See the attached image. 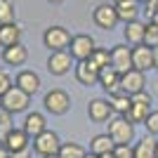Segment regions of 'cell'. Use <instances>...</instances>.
I'll return each instance as SVG.
<instances>
[{
	"instance_id": "6da1fadb",
	"label": "cell",
	"mask_w": 158,
	"mask_h": 158,
	"mask_svg": "<svg viewBox=\"0 0 158 158\" xmlns=\"http://www.w3.org/2000/svg\"><path fill=\"white\" fill-rule=\"evenodd\" d=\"M43 106L52 116H66V113L71 111V94L66 92V90H61V87L47 90L45 97H43Z\"/></svg>"
},
{
	"instance_id": "7a4b0ae2",
	"label": "cell",
	"mask_w": 158,
	"mask_h": 158,
	"mask_svg": "<svg viewBox=\"0 0 158 158\" xmlns=\"http://www.w3.org/2000/svg\"><path fill=\"white\" fill-rule=\"evenodd\" d=\"M0 104H2V109H5L7 113H26L28 106H31V94H26L24 90H19V87L14 85L10 87L2 97H0Z\"/></svg>"
},
{
	"instance_id": "3957f363",
	"label": "cell",
	"mask_w": 158,
	"mask_h": 158,
	"mask_svg": "<svg viewBox=\"0 0 158 158\" xmlns=\"http://www.w3.org/2000/svg\"><path fill=\"white\" fill-rule=\"evenodd\" d=\"M106 135L113 139V144H130L135 139V125L127 123L123 116H113L109 123H106Z\"/></svg>"
},
{
	"instance_id": "277c9868",
	"label": "cell",
	"mask_w": 158,
	"mask_h": 158,
	"mask_svg": "<svg viewBox=\"0 0 158 158\" xmlns=\"http://www.w3.org/2000/svg\"><path fill=\"white\" fill-rule=\"evenodd\" d=\"M71 38L73 35L69 33V28L50 26V28H45V33H43V45H45L50 52H61V50H69Z\"/></svg>"
},
{
	"instance_id": "5b68a950",
	"label": "cell",
	"mask_w": 158,
	"mask_h": 158,
	"mask_svg": "<svg viewBox=\"0 0 158 158\" xmlns=\"http://www.w3.org/2000/svg\"><path fill=\"white\" fill-rule=\"evenodd\" d=\"M31 146H33V151L38 153L40 158H45V156H57L59 153V146H61V139H59V135L54 130H50L47 127L43 135H38V137L31 142Z\"/></svg>"
},
{
	"instance_id": "8992f818",
	"label": "cell",
	"mask_w": 158,
	"mask_h": 158,
	"mask_svg": "<svg viewBox=\"0 0 158 158\" xmlns=\"http://www.w3.org/2000/svg\"><path fill=\"white\" fill-rule=\"evenodd\" d=\"M94 47H97V43L90 33H76L71 38V45H69V54L73 57V61H85L90 59Z\"/></svg>"
},
{
	"instance_id": "52a82bcc",
	"label": "cell",
	"mask_w": 158,
	"mask_h": 158,
	"mask_svg": "<svg viewBox=\"0 0 158 158\" xmlns=\"http://www.w3.org/2000/svg\"><path fill=\"white\" fill-rule=\"evenodd\" d=\"M92 21L94 26L102 28V31H113L118 26V12H116V5H109V2H102L92 10Z\"/></svg>"
},
{
	"instance_id": "ba28073f",
	"label": "cell",
	"mask_w": 158,
	"mask_h": 158,
	"mask_svg": "<svg viewBox=\"0 0 158 158\" xmlns=\"http://www.w3.org/2000/svg\"><path fill=\"white\" fill-rule=\"evenodd\" d=\"M0 144L7 149V153H19V151H28L31 137L24 132V127H12V130H7L5 137L0 139Z\"/></svg>"
},
{
	"instance_id": "9c48e42d",
	"label": "cell",
	"mask_w": 158,
	"mask_h": 158,
	"mask_svg": "<svg viewBox=\"0 0 158 158\" xmlns=\"http://www.w3.org/2000/svg\"><path fill=\"white\" fill-rule=\"evenodd\" d=\"M99 69L94 61L85 59V61H76V66H73V76H76V80H78L80 85H85V87H92L99 83Z\"/></svg>"
},
{
	"instance_id": "30bf717a",
	"label": "cell",
	"mask_w": 158,
	"mask_h": 158,
	"mask_svg": "<svg viewBox=\"0 0 158 158\" xmlns=\"http://www.w3.org/2000/svg\"><path fill=\"white\" fill-rule=\"evenodd\" d=\"M87 118L92 123H109L113 118V109L109 104V99H104V97L90 99V104H87Z\"/></svg>"
},
{
	"instance_id": "8fae6325",
	"label": "cell",
	"mask_w": 158,
	"mask_h": 158,
	"mask_svg": "<svg viewBox=\"0 0 158 158\" xmlns=\"http://www.w3.org/2000/svg\"><path fill=\"white\" fill-rule=\"evenodd\" d=\"M142 90H146V78H144L142 71L130 69V71L120 73V92H125V94L132 97V94L142 92Z\"/></svg>"
},
{
	"instance_id": "7c38bea8",
	"label": "cell",
	"mask_w": 158,
	"mask_h": 158,
	"mask_svg": "<svg viewBox=\"0 0 158 158\" xmlns=\"http://www.w3.org/2000/svg\"><path fill=\"white\" fill-rule=\"evenodd\" d=\"M73 64V57L69 54V50H61V52H50V57H47V71L52 73V76H66V73L71 71Z\"/></svg>"
},
{
	"instance_id": "4fadbf2b",
	"label": "cell",
	"mask_w": 158,
	"mask_h": 158,
	"mask_svg": "<svg viewBox=\"0 0 158 158\" xmlns=\"http://www.w3.org/2000/svg\"><path fill=\"white\" fill-rule=\"evenodd\" d=\"M111 66L118 73H125L132 69V47L125 43H118V45L111 47Z\"/></svg>"
},
{
	"instance_id": "5bb4252c",
	"label": "cell",
	"mask_w": 158,
	"mask_h": 158,
	"mask_svg": "<svg viewBox=\"0 0 158 158\" xmlns=\"http://www.w3.org/2000/svg\"><path fill=\"white\" fill-rule=\"evenodd\" d=\"M24 132H26L28 137H31V142L38 135H43V132L47 130V118H45V113H40V111H26V116H24Z\"/></svg>"
},
{
	"instance_id": "9a60e30c",
	"label": "cell",
	"mask_w": 158,
	"mask_h": 158,
	"mask_svg": "<svg viewBox=\"0 0 158 158\" xmlns=\"http://www.w3.org/2000/svg\"><path fill=\"white\" fill-rule=\"evenodd\" d=\"M132 69H137V71L146 73L153 69V50L149 45H135L132 47Z\"/></svg>"
},
{
	"instance_id": "2e32d148",
	"label": "cell",
	"mask_w": 158,
	"mask_h": 158,
	"mask_svg": "<svg viewBox=\"0 0 158 158\" xmlns=\"http://www.w3.org/2000/svg\"><path fill=\"white\" fill-rule=\"evenodd\" d=\"M14 85L19 87V90H24L26 94H35L40 90V85H43V80H40V76L35 71H31V69H21L19 73H17V78H14Z\"/></svg>"
},
{
	"instance_id": "e0dca14e",
	"label": "cell",
	"mask_w": 158,
	"mask_h": 158,
	"mask_svg": "<svg viewBox=\"0 0 158 158\" xmlns=\"http://www.w3.org/2000/svg\"><path fill=\"white\" fill-rule=\"evenodd\" d=\"M106 94H113V92H120V73L113 69V66H106L99 71V83H97Z\"/></svg>"
},
{
	"instance_id": "ac0fdd59",
	"label": "cell",
	"mask_w": 158,
	"mask_h": 158,
	"mask_svg": "<svg viewBox=\"0 0 158 158\" xmlns=\"http://www.w3.org/2000/svg\"><path fill=\"white\" fill-rule=\"evenodd\" d=\"M2 61L7 66H24L28 61V50L24 43H17L12 47H2Z\"/></svg>"
},
{
	"instance_id": "d6986e66",
	"label": "cell",
	"mask_w": 158,
	"mask_h": 158,
	"mask_svg": "<svg viewBox=\"0 0 158 158\" xmlns=\"http://www.w3.org/2000/svg\"><path fill=\"white\" fill-rule=\"evenodd\" d=\"M113 5H116L118 19L123 21V24H127V21H137L139 12H142L139 0H118V2H113Z\"/></svg>"
},
{
	"instance_id": "ffe728a7",
	"label": "cell",
	"mask_w": 158,
	"mask_h": 158,
	"mask_svg": "<svg viewBox=\"0 0 158 158\" xmlns=\"http://www.w3.org/2000/svg\"><path fill=\"white\" fill-rule=\"evenodd\" d=\"M21 31L24 28L12 21V24H0V45L2 47H12L17 43H21Z\"/></svg>"
},
{
	"instance_id": "44dd1931",
	"label": "cell",
	"mask_w": 158,
	"mask_h": 158,
	"mask_svg": "<svg viewBox=\"0 0 158 158\" xmlns=\"http://www.w3.org/2000/svg\"><path fill=\"white\" fill-rule=\"evenodd\" d=\"M144 26L146 24H142V21H127L125 28H123V38H125V45L135 47V45H142L144 43Z\"/></svg>"
},
{
	"instance_id": "7402d4cb",
	"label": "cell",
	"mask_w": 158,
	"mask_h": 158,
	"mask_svg": "<svg viewBox=\"0 0 158 158\" xmlns=\"http://www.w3.org/2000/svg\"><path fill=\"white\" fill-rule=\"evenodd\" d=\"M132 153L135 158H158V151H156V137L151 135H144L137 144L132 146Z\"/></svg>"
},
{
	"instance_id": "603a6c76",
	"label": "cell",
	"mask_w": 158,
	"mask_h": 158,
	"mask_svg": "<svg viewBox=\"0 0 158 158\" xmlns=\"http://www.w3.org/2000/svg\"><path fill=\"white\" fill-rule=\"evenodd\" d=\"M113 139L106 135V132H99V135H94L92 139H90V153H94V156H102V153H111L113 151Z\"/></svg>"
},
{
	"instance_id": "cb8c5ba5",
	"label": "cell",
	"mask_w": 158,
	"mask_h": 158,
	"mask_svg": "<svg viewBox=\"0 0 158 158\" xmlns=\"http://www.w3.org/2000/svg\"><path fill=\"white\" fill-rule=\"evenodd\" d=\"M151 104H132L130 106V111L123 116V118L127 120V123H132V125H144L146 123V116L151 113Z\"/></svg>"
},
{
	"instance_id": "d4e9b609",
	"label": "cell",
	"mask_w": 158,
	"mask_h": 158,
	"mask_svg": "<svg viewBox=\"0 0 158 158\" xmlns=\"http://www.w3.org/2000/svg\"><path fill=\"white\" fill-rule=\"evenodd\" d=\"M109 104H111L116 116H125V113L130 111V106H132V99H130V94H125V92H113V94H109Z\"/></svg>"
},
{
	"instance_id": "484cf974",
	"label": "cell",
	"mask_w": 158,
	"mask_h": 158,
	"mask_svg": "<svg viewBox=\"0 0 158 158\" xmlns=\"http://www.w3.org/2000/svg\"><path fill=\"white\" fill-rule=\"evenodd\" d=\"M57 156L59 158H85L87 151H85V146H80L78 142H61Z\"/></svg>"
},
{
	"instance_id": "4316f807",
	"label": "cell",
	"mask_w": 158,
	"mask_h": 158,
	"mask_svg": "<svg viewBox=\"0 0 158 158\" xmlns=\"http://www.w3.org/2000/svg\"><path fill=\"white\" fill-rule=\"evenodd\" d=\"M90 61L99 66V69H106V66H111V50L109 47H94V52L90 54Z\"/></svg>"
},
{
	"instance_id": "83f0119b",
	"label": "cell",
	"mask_w": 158,
	"mask_h": 158,
	"mask_svg": "<svg viewBox=\"0 0 158 158\" xmlns=\"http://www.w3.org/2000/svg\"><path fill=\"white\" fill-rule=\"evenodd\" d=\"M17 21V7L12 0H0V24H12Z\"/></svg>"
},
{
	"instance_id": "f1b7e54d",
	"label": "cell",
	"mask_w": 158,
	"mask_h": 158,
	"mask_svg": "<svg viewBox=\"0 0 158 158\" xmlns=\"http://www.w3.org/2000/svg\"><path fill=\"white\" fill-rule=\"evenodd\" d=\"M144 45L158 47V24L156 21H146V26H144Z\"/></svg>"
},
{
	"instance_id": "f546056e",
	"label": "cell",
	"mask_w": 158,
	"mask_h": 158,
	"mask_svg": "<svg viewBox=\"0 0 158 158\" xmlns=\"http://www.w3.org/2000/svg\"><path fill=\"white\" fill-rule=\"evenodd\" d=\"M146 135H151V137H158V109H153L149 116H146Z\"/></svg>"
},
{
	"instance_id": "4dcf8cb0",
	"label": "cell",
	"mask_w": 158,
	"mask_h": 158,
	"mask_svg": "<svg viewBox=\"0 0 158 158\" xmlns=\"http://www.w3.org/2000/svg\"><path fill=\"white\" fill-rule=\"evenodd\" d=\"M111 153H113V158H135V153H132V146H130V144H116Z\"/></svg>"
},
{
	"instance_id": "1f68e13d",
	"label": "cell",
	"mask_w": 158,
	"mask_h": 158,
	"mask_svg": "<svg viewBox=\"0 0 158 158\" xmlns=\"http://www.w3.org/2000/svg\"><path fill=\"white\" fill-rule=\"evenodd\" d=\"M10 87H14L12 76H10L7 71H2V69H0V97H2V94H5L7 90H10Z\"/></svg>"
},
{
	"instance_id": "d6a6232c",
	"label": "cell",
	"mask_w": 158,
	"mask_h": 158,
	"mask_svg": "<svg viewBox=\"0 0 158 158\" xmlns=\"http://www.w3.org/2000/svg\"><path fill=\"white\" fill-rule=\"evenodd\" d=\"M132 104H151V94L146 92V90H142V92H137V94H132Z\"/></svg>"
},
{
	"instance_id": "836d02e7",
	"label": "cell",
	"mask_w": 158,
	"mask_h": 158,
	"mask_svg": "<svg viewBox=\"0 0 158 158\" xmlns=\"http://www.w3.org/2000/svg\"><path fill=\"white\" fill-rule=\"evenodd\" d=\"M10 158H31L28 151H19V153H10Z\"/></svg>"
},
{
	"instance_id": "e575fe53",
	"label": "cell",
	"mask_w": 158,
	"mask_h": 158,
	"mask_svg": "<svg viewBox=\"0 0 158 158\" xmlns=\"http://www.w3.org/2000/svg\"><path fill=\"white\" fill-rule=\"evenodd\" d=\"M153 50V69L158 71V47H151Z\"/></svg>"
},
{
	"instance_id": "d590c367",
	"label": "cell",
	"mask_w": 158,
	"mask_h": 158,
	"mask_svg": "<svg viewBox=\"0 0 158 158\" xmlns=\"http://www.w3.org/2000/svg\"><path fill=\"white\" fill-rule=\"evenodd\" d=\"M0 158H10V153H7V149L2 144H0Z\"/></svg>"
},
{
	"instance_id": "8d00e7d4",
	"label": "cell",
	"mask_w": 158,
	"mask_h": 158,
	"mask_svg": "<svg viewBox=\"0 0 158 158\" xmlns=\"http://www.w3.org/2000/svg\"><path fill=\"white\" fill-rule=\"evenodd\" d=\"M47 2H50V5H61L64 0H47Z\"/></svg>"
},
{
	"instance_id": "74e56055",
	"label": "cell",
	"mask_w": 158,
	"mask_h": 158,
	"mask_svg": "<svg viewBox=\"0 0 158 158\" xmlns=\"http://www.w3.org/2000/svg\"><path fill=\"white\" fill-rule=\"evenodd\" d=\"M97 158H113V153H102V156H97Z\"/></svg>"
},
{
	"instance_id": "f35d334b",
	"label": "cell",
	"mask_w": 158,
	"mask_h": 158,
	"mask_svg": "<svg viewBox=\"0 0 158 158\" xmlns=\"http://www.w3.org/2000/svg\"><path fill=\"white\" fill-rule=\"evenodd\" d=\"M85 158H97V156H94V153H87V156Z\"/></svg>"
},
{
	"instance_id": "ab89813d",
	"label": "cell",
	"mask_w": 158,
	"mask_h": 158,
	"mask_svg": "<svg viewBox=\"0 0 158 158\" xmlns=\"http://www.w3.org/2000/svg\"><path fill=\"white\" fill-rule=\"evenodd\" d=\"M151 21H156V24H158V14H153V19Z\"/></svg>"
},
{
	"instance_id": "60d3db41",
	"label": "cell",
	"mask_w": 158,
	"mask_h": 158,
	"mask_svg": "<svg viewBox=\"0 0 158 158\" xmlns=\"http://www.w3.org/2000/svg\"><path fill=\"white\" fill-rule=\"evenodd\" d=\"M156 151H158V137H156Z\"/></svg>"
},
{
	"instance_id": "b9f144b4",
	"label": "cell",
	"mask_w": 158,
	"mask_h": 158,
	"mask_svg": "<svg viewBox=\"0 0 158 158\" xmlns=\"http://www.w3.org/2000/svg\"><path fill=\"white\" fill-rule=\"evenodd\" d=\"M45 158H59V156H45Z\"/></svg>"
},
{
	"instance_id": "7bdbcfd3",
	"label": "cell",
	"mask_w": 158,
	"mask_h": 158,
	"mask_svg": "<svg viewBox=\"0 0 158 158\" xmlns=\"http://www.w3.org/2000/svg\"><path fill=\"white\" fill-rule=\"evenodd\" d=\"M139 2H146V0H139Z\"/></svg>"
},
{
	"instance_id": "ee69618b",
	"label": "cell",
	"mask_w": 158,
	"mask_h": 158,
	"mask_svg": "<svg viewBox=\"0 0 158 158\" xmlns=\"http://www.w3.org/2000/svg\"><path fill=\"white\" fill-rule=\"evenodd\" d=\"M0 109H2V104H0Z\"/></svg>"
},
{
	"instance_id": "f6af8a7d",
	"label": "cell",
	"mask_w": 158,
	"mask_h": 158,
	"mask_svg": "<svg viewBox=\"0 0 158 158\" xmlns=\"http://www.w3.org/2000/svg\"><path fill=\"white\" fill-rule=\"evenodd\" d=\"M116 2H118V0H116Z\"/></svg>"
}]
</instances>
